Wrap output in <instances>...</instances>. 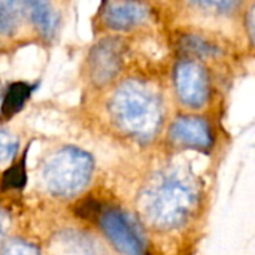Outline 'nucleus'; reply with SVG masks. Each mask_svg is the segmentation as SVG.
Instances as JSON below:
<instances>
[{"label": "nucleus", "instance_id": "nucleus-6", "mask_svg": "<svg viewBox=\"0 0 255 255\" xmlns=\"http://www.w3.org/2000/svg\"><path fill=\"white\" fill-rule=\"evenodd\" d=\"M170 136L175 142L190 146L205 149L211 145L212 137L208 124L200 118H179L173 123L170 128Z\"/></svg>", "mask_w": 255, "mask_h": 255}, {"label": "nucleus", "instance_id": "nucleus-12", "mask_svg": "<svg viewBox=\"0 0 255 255\" xmlns=\"http://www.w3.org/2000/svg\"><path fill=\"white\" fill-rule=\"evenodd\" d=\"M25 184V170H24V163L12 166L1 179V187L3 190L9 188H21Z\"/></svg>", "mask_w": 255, "mask_h": 255}, {"label": "nucleus", "instance_id": "nucleus-1", "mask_svg": "<svg viewBox=\"0 0 255 255\" xmlns=\"http://www.w3.org/2000/svg\"><path fill=\"white\" fill-rule=\"evenodd\" d=\"M197 188L184 172L170 170L154 178L140 194V209L157 229L170 230L182 226L193 214Z\"/></svg>", "mask_w": 255, "mask_h": 255}, {"label": "nucleus", "instance_id": "nucleus-14", "mask_svg": "<svg viewBox=\"0 0 255 255\" xmlns=\"http://www.w3.org/2000/svg\"><path fill=\"white\" fill-rule=\"evenodd\" d=\"M18 148V142L16 139H13L10 134L0 131V161H9L10 158H13L15 152Z\"/></svg>", "mask_w": 255, "mask_h": 255}, {"label": "nucleus", "instance_id": "nucleus-3", "mask_svg": "<svg viewBox=\"0 0 255 255\" xmlns=\"http://www.w3.org/2000/svg\"><path fill=\"white\" fill-rule=\"evenodd\" d=\"M93 158L79 148L67 146L57 151L43 166V182L51 194L72 197L81 193L91 179Z\"/></svg>", "mask_w": 255, "mask_h": 255}, {"label": "nucleus", "instance_id": "nucleus-7", "mask_svg": "<svg viewBox=\"0 0 255 255\" xmlns=\"http://www.w3.org/2000/svg\"><path fill=\"white\" fill-rule=\"evenodd\" d=\"M120 69V48L114 40H103L91 55V72L99 84L111 81Z\"/></svg>", "mask_w": 255, "mask_h": 255}, {"label": "nucleus", "instance_id": "nucleus-17", "mask_svg": "<svg viewBox=\"0 0 255 255\" xmlns=\"http://www.w3.org/2000/svg\"><path fill=\"white\" fill-rule=\"evenodd\" d=\"M1 226H3V223H1V217H0V233H1Z\"/></svg>", "mask_w": 255, "mask_h": 255}, {"label": "nucleus", "instance_id": "nucleus-8", "mask_svg": "<svg viewBox=\"0 0 255 255\" xmlns=\"http://www.w3.org/2000/svg\"><path fill=\"white\" fill-rule=\"evenodd\" d=\"M146 15L148 9L142 3L126 0L112 3L105 13V21L115 30H128L142 22Z\"/></svg>", "mask_w": 255, "mask_h": 255}, {"label": "nucleus", "instance_id": "nucleus-5", "mask_svg": "<svg viewBox=\"0 0 255 255\" xmlns=\"http://www.w3.org/2000/svg\"><path fill=\"white\" fill-rule=\"evenodd\" d=\"M176 90L184 105L202 108L208 99V79L203 69L191 61L181 63L176 69Z\"/></svg>", "mask_w": 255, "mask_h": 255}, {"label": "nucleus", "instance_id": "nucleus-13", "mask_svg": "<svg viewBox=\"0 0 255 255\" xmlns=\"http://www.w3.org/2000/svg\"><path fill=\"white\" fill-rule=\"evenodd\" d=\"M0 255H40L39 250L24 241H10L6 244Z\"/></svg>", "mask_w": 255, "mask_h": 255}, {"label": "nucleus", "instance_id": "nucleus-10", "mask_svg": "<svg viewBox=\"0 0 255 255\" xmlns=\"http://www.w3.org/2000/svg\"><path fill=\"white\" fill-rule=\"evenodd\" d=\"M21 7L18 0H0V33L12 34L19 24Z\"/></svg>", "mask_w": 255, "mask_h": 255}, {"label": "nucleus", "instance_id": "nucleus-4", "mask_svg": "<svg viewBox=\"0 0 255 255\" xmlns=\"http://www.w3.org/2000/svg\"><path fill=\"white\" fill-rule=\"evenodd\" d=\"M100 226L121 255H145L143 235L128 214L120 209H109L102 215Z\"/></svg>", "mask_w": 255, "mask_h": 255}, {"label": "nucleus", "instance_id": "nucleus-9", "mask_svg": "<svg viewBox=\"0 0 255 255\" xmlns=\"http://www.w3.org/2000/svg\"><path fill=\"white\" fill-rule=\"evenodd\" d=\"M22 4L28 10L33 24L43 36L49 37L55 33L58 27V15L49 0H22Z\"/></svg>", "mask_w": 255, "mask_h": 255}, {"label": "nucleus", "instance_id": "nucleus-15", "mask_svg": "<svg viewBox=\"0 0 255 255\" xmlns=\"http://www.w3.org/2000/svg\"><path fill=\"white\" fill-rule=\"evenodd\" d=\"M191 1L199 6L211 7V9H226L235 3V0H191Z\"/></svg>", "mask_w": 255, "mask_h": 255}, {"label": "nucleus", "instance_id": "nucleus-16", "mask_svg": "<svg viewBox=\"0 0 255 255\" xmlns=\"http://www.w3.org/2000/svg\"><path fill=\"white\" fill-rule=\"evenodd\" d=\"M187 46H188L190 51L200 52V54H205V55H208V54H211L214 51V48H211L206 42H203L200 39H194V37L188 39V45Z\"/></svg>", "mask_w": 255, "mask_h": 255}, {"label": "nucleus", "instance_id": "nucleus-11", "mask_svg": "<svg viewBox=\"0 0 255 255\" xmlns=\"http://www.w3.org/2000/svg\"><path fill=\"white\" fill-rule=\"evenodd\" d=\"M28 96H30V88L25 84H21V82L13 84L4 96V100L1 105V114L6 117L16 114L24 106Z\"/></svg>", "mask_w": 255, "mask_h": 255}, {"label": "nucleus", "instance_id": "nucleus-2", "mask_svg": "<svg viewBox=\"0 0 255 255\" xmlns=\"http://www.w3.org/2000/svg\"><path fill=\"white\" fill-rule=\"evenodd\" d=\"M112 115L128 134L148 140L161 124V108L157 96L142 82L123 84L112 99Z\"/></svg>", "mask_w": 255, "mask_h": 255}]
</instances>
